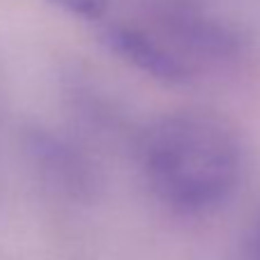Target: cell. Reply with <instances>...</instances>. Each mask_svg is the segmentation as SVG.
Masks as SVG:
<instances>
[{"instance_id":"cell-1","label":"cell","mask_w":260,"mask_h":260,"mask_svg":"<svg viewBox=\"0 0 260 260\" xmlns=\"http://www.w3.org/2000/svg\"><path fill=\"white\" fill-rule=\"evenodd\" d=\"M147 187L180 214H205L235 193L242 147L223 120L205 111H182L157 120L141 147Z\"/></svg>"},{"instance_id":"cell-2","label":"cell","mask_w":260,"mask_h":260,"mask_svg":"<svg viewBox=\"0 0 260 260\" xmlns=\"http://www.w3.org/2000/svg\"><path fill=\"white\" fill-rule=\"evenodd\" d=\"M237 260H260V219L251 226L249 235L244 237Z\"/></svg>"}]
</instances>
